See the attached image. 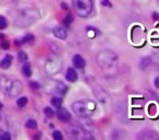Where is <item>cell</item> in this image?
Masks as SVG:
<instances>
[{"label": "cell", "mask_w": 159, "mask_h": 140, "mask_svg": "<svg viewBox=\"0 0 159 140\" xmlns=\"http://www.w3.org/2000/svg\"><path fill=\"white\" fill-rule=\"evenodd\" d=\"M15 13L13 14L14 24L18 26H27L34 23L39 18V13L35 8L32 7H21L16 8Z\"/></svg>", "instance_id": "obj_1"}, {"label": "cell", "mask_w": 159, "mask_h": 140, "mask_svg": "<svg viewBox=\"0 0 159 140\" xmlns=\"http://www.w3.org/2000/svg\"><path fill=\"white\" fill-rule=\"evenodd\" d=\"M97 64L100 68L106 72H111L117 70V65H118V56L115 53L109 49H105V51L99 52L97 54Z\"/></svg>", "instance_id": "obj_2"}, {"label": "cell", "mask_w": 159, "mask_h": 140, "mask_svg": "<svg viewBox=\"0 0 159 140\" xmlns=\"http://www.w3.org/2000/svg\"><path fill=\"white\" fill-rule=\"evenodd\" d=\"M72 110L78 118H88L96 111V103L90 100L76 101L72 104Z\"/></svg>", "instance_id": "obj_3"}, {"label": "cell", "mask_w": 159, "mask_h": 140, "mask_svg": "<svg viewBox=\"0 0 159 140\" xmlns=\"http://www.w3.org/2000/svg\"><path fill=\"white\" fill-rule=\"evenodd\" d=\"M1 90L7 95L14 97L21 93L22 83L18 80H11L9 78H6L5 76H1Z\"/></svg>", "instance_id": "obj_4"}, {"label": "cell", "mask_w": 159, "mask_h": 140, "mask_svg": "<svg viewBox=\"0 0 159 140\" xmlns=\"http://www.w3.org/2000/svg\"><path fill=\"white\" fill-rule=\"evenodd\" d=\"M75 13L81 18H87L93 11V0H72Z\"/></svg>", "instance_id": "obj_5"}, {"label": "cell", "mask_w": 159, "mask_h": 140, "mask_svg": "<svg viewBox=\"0 0 159 140\" xmlns=\"http://www.w3.org/2000/svg\"><path fill=\"white\" fill-rule=\"evenodd\" d=\"M67 91V85L59 81H52L51 82V87L48 89V92L50 93H58V94H65Z\"/></svg>", "instance_id": "obj_6"}, {"label": "cell", "mask_w": 159, "mask_h": 140, "mask_svg": "<svg viewBox=\"0 0 159 140\" xmlns=\"http://www.w3.org/2000/svg\"><path fill=\"white\" fill-rule=\"evenodd\" d=\"M95 94H96L97 99H98V101L100 102L102 104H108L109 101H110V97H109V94L107 93L105 90L100 89V88H98V89L95 90Z\"/></svg>", "instance_id": "obj_7"}, {"label": "cell", "mask_w": 159, "mask_h": 140, "mask_svg": "<svg viewBox=\"0 0 159 140\" xmlns=\"http://www.w3.org/2000/svg\"><path fill=\"white\" fill-rule=\"evenodd\" d=\"M138 140H159V135L152 130L143 131L138 136Z\"/></svg>", "instance_id": "obj_8"}, {"label": "cell", "mask_w": 159, "mask_h": 140, "mask_svg": "<svg viewBox=\"0 0 159 140\" xmlns=\"http://www.w3.org/2000/svg\"><path fill=\"white\" fill-rule=\"evenodd\" d=\"M57 116L58 118L61 120V122H69L70 120H71V115H70V113L68 112V110H65V108H58V112H57Z\"/></svg>", "instance_id": "obj_9"}, {"label": "cell", "mask_w": 159, "mask_h": 140, "mask_svg": "<svg viewBox=\"0 0 159 140\" xmlns=\"http://www.w3.org/2000/svg\"><path fill=\"white\" fill-rule=\"evenodd\" d=\"M52 32L58 38H60V39L67 38L68 33H67V31H65V29H63L62 26H56V28L52 30Z\"/></svg>", "instance_id": "obj_10"}, {"label": "cell", "mask_w": 159, "mask_h": 140, "mask_svg": "<svg viewBox=\"0 0 159 140\" xmlns=\"http://www.w3.org/2000/svg\"><path fill=\"white\" fill-rule=\"evenodd\" d=\"M72 61H73L74 67H76L78 69H82L85 67V60H84V58L81 55H74Z\"/></svg>", "instance_id": "obj_11"}, {"label": "cell", "mask_w": 159, "mask_h": 140, "mask_svg": "<svg viewBox=\"0 0 159 140\" xmlns=\"http://www.w3.org/2000/svg\"><path fill=\"white\" fill-rule=\"evenodd\" d=\"M12 59H13V57H12L11 55H9V54H7V55L1 59V61H0V66H1V68H3V69L9 68L12 64Z\"/></svg>", "instance_id": "obj_12"}, {"label": "cell", "mask_w": 159, "mask_h": 140, "mask_svg": "<svg viewBox=\"0 0 159 140\" xmlns=\"http://www.w3.org/2000/svg\"><path fill=\"white\" fill-rule=\"evenodd\" d=\"M65 79L70 82H75L76 79H77V74L74 70L73 68H69L67 70V74H65Z\"/></svg>", "instance_id": "obj_13"}, {"label": "cell", "mask_w": 159, "mask_h": 140, "mask_svg": "<svg viewBox=\"0 0 159 140\" xmlns=\"http://www.w3.org/2000/svg\"><path fill=\"white\" fill-rule=\"evenodd\" d=\"M152 64H153L152 58H150V57H144L143 59L141 60V62H140V67H141L142 70H146V69H147Z\"/></svg>", "instance_id": "obj_14"}, {"label": "cell", "mask_w": 159, "mask_h": 140, "mask_svg": "<svg viewBox=\"0 0 159 140\" xmlns=\"http://www.w3.org/2000/svg\"><path fill=\"white\" fill-rule=\"evenodd\" d=\"M50 103H51V105H53L55 107L60 108L61 104H62V99L59 97H51Z\"/></svg>", "instance_id": "obj_15"}, {"label": "cell", "mask_w": 159, "mask_h": 140, "mask_svg": "<svg viewBox=\"0 0 159 140\" xmlns=\"http://www.w3.org/2000/svg\"><path fill=\"white\" fill-rule=\"evenodd\" d=\"M150 58H152L153 65H154L157 69H159V51L153 53V55L150 56Z\"/></svg>", "instance_id": "obj_16"}, {"label": "cell", "mask_w": 159, "mask_h": 140, "mask_svg": "<svg viewBox=\"0 0 159 140\" xmlns=\"http://www.w3.org/2000/svg\"><path fill=\"white\" fill-rule=\"evenodd\" d=\"M22 72H23V75L25 77H30L31 75H32V70H31V66L30 64H24L23 67H22Z\"/></svg>", "instance_id": "obj_17"}, {"label": "cell", "mask_w": 159, "mask_h": 140, "mask_svg": "<svg viewBox=\"0 0 159 140\" xmlns=\"http://www.w3.org/2000/svg\"><path fill=\"white\" fill-rule=\"evenodd\" d=\"M33 41H34V35H33V34H26V35H24V36L22 37L21 43L28 44V43H32Z\"/></svg>", "instance_id": "obj_18"}, {"label": "cell", "mask_w": 159, "mask_h": 140, "mask_svg": "<svg viewBox=\"0 0 159 140\" xmlns=\"http://www.w3.org/2000/svg\"><path fill=\"white\" fill-rule=\"evenodd\" d=\"M25 126L30 129H36L37 128V122L35 120H28L25 123Z\"/></svg>", "instance_id": "obj_19"}, {"label": "cell", "mask_w": 159, "mask_h": 140, "mask_svg": "<svg viewBox=\"0 0 159 140\" xmlns=\"http://www.w3.org/2000/svg\"><path fill=\"white\" fill-rule=\"evenodd\" d=\"M44 114L46 115L47 118H52L53 115H55V113H53L52 108H50V107H45L44 108Z\"/></svg>", "instance_id": "obj_20"}, {"label": "cell", "mask_w": 159, "mask_h": 140, "mask_svg": "<svg viewBox=\"0 0 159 140\" xmlns=\"http://www.w3.org/2000/svg\"><path fill=\"white\" fill-rule=\"evenodd\" d=\"M16 104H18L20 107H23V106H25L26 104H27V97H21L20 99H18V101H16Z\"/></svg>", "instance_id": "obj_21"}, {"label": "cell", "mask_w": 159, "mask_h": 140, "mask_svg": "<svg viewBox=\"0 0 159 140\" xmlns=\"http://www.w3.org/2000/svg\"><path fill=\"white\" fill-rule=\"evenodd\" d=\"M18 57H19V60H20V61H22V62H25L26 60H27V54H26L25 52L21 51V52H19V55H18Z\"/></svg>", "instance_id": "obj_22"}, {"label": "cell", "mask_w": 159, "mask_h": 140, "mask_svg": "<svg viewBox=\"0 0 159 140\" xmlns=\"http://www.w3.org/2000/svg\"><path fill=\"white\" fill-rule=\"evenodd\" d=\"M8 25V22L6 20V18L3 16H0V30H5Z\"/></svg>", "instance_id": "obj_23"}, {"label": "cell", "mask_w": 159, "mask_h": 140, "mask_svg": "<svg viewBox=\"0 0 159 140\" xmlns=\"http://www.w3.org/2000/svg\"><path fill=\"white\" fill-rule=\"evenodd\" d=\"M52 137L55 140H63V136L62 133H61V131L59 130H56L52 133Z\"/></svg>", "instance_id": "obj_24"}, {"label": "cell", "mask_w": 159, "mask_h": 140, "mask_svg": "<svg viewBox=\"0 0 159 140\" xmlns=\"http://www.w3.org/2000/svg\"><path fill=\"white\" fill-rule=\"evenodd\" d=\"M0 140H11V136H10V133H7V131H3V133H1V136H0Z\"/></svg>", "instance_id": "obj_25"}, {"label": "cell", "mask_w": 159, "mask_h": 140, "mask_svg": "<svg viewBox=\"0 0 159 140\" xmlns=\"http://www.w3.org/2000/svg\"><path fill=\"white\" fill-rule=\"evenodd\" d=\"M72 21H73V16H72L71 14H68L65 18V20H63V23H65V25H70V23H71Z\"/></svg>", "instance_id": "obj_26"}, {"label": "cell", "mask_w": 159, "mask_h": 140, "mask_svg": "<svg viewBox=\"0 0 159 140\" xmlns=\"http://www.w3.org/2000/svg\"><path fill=\"white\" fill-rule=\"evenodd\" d=\"M30 87L32 88L33 90H38L39 88H40V84H39L38 82H36V81H31Z\"/></svg>", "instance_id": "obj_27"}, {"label": "cell", "mask_w": 159, "mask_h": 140, "mask_svg": "<svg viewBox=\"0 0 159 140\" xmlns=\"http://www.w3.org/2000/svg\"><path fill=\"white\" fill-rule=\"evenodd\" d=\"M9 46H10L9 42H7V41L1 42V48H2V49H8V48H9Z\"/></svg>", "instance_id": "obj_28"}, {"label": "cell", "mask_w": 159, "mask_h": 140, "mask_svg": "<svg viewBox=\"0 0 159 140\" xmlns=\"http://www.w3.org/2000/svg\"><path fill=\"white\" fill-rule=\"evenodd\" d=\"M102 5L103 6H108V7H111L109 0H102Z\"/></svg>", "instance_id": "obj_29"}, {"label": "cell", "mask_w": 159, "mask_h": 140, "mask_svg": "<svg viewBox=\"0 0 159 140\" xmlns=\"http://www.w3.org/2000/svg\"><path fill=\"white\" fill-rule=\"evenodd\" d=\"M154 84H155V87H156V88H159V77H156V78H155Z\"/></svg>", "instance_id": "obj_30"}, {"label": "cell", "mask_w": 159, "mask_h": 140, "mask_svg": "<svg viewBox=\"0 0 159 140\" xmlns=\"http://www.w3.org/2000/svg\"><path fill=\"white\" fill-rule=\"evenodd\" d=\"M157 2H158V3H159V0H157Z\"/></svg>", "instance_id": "obj_31"}, {"label": "cell", "mask_w": 159, "mask_h": 140, "mask_svg": "<svg viewBox=\"0 0 159 140\" xmlns=\"http://www.w3.org/2000/svg\"><path fill=\"white\" fill-rule=\"evenodd\" d=\"M86 140H88V139H86Z\"/></svg>", "instance_id": "obj_32"}]
</instances>
